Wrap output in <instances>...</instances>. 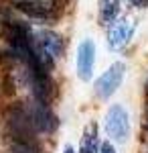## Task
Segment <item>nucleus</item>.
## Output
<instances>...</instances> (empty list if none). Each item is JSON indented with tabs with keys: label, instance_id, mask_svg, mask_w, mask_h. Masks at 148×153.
Returning a JSON list of instances; mask_svg holds the SVG:
<instances>
[{
	"label": "nucleus",
	"instance_id": "f257e3e1",
	"mask_svg": "<svg viewBox=\"0 0 148 153\" xmlns=\"http://www.w3.org/2000/svg\"><path fill=\"white\" fill-rule=\"evenodd\" d=\"M6 131L12 141H37V129L33 125L26 104L18 102L10 106L6 114Z\"/></svg>",
	"mask_w": 148,
	"mask_h": 153
},
{
	"label": "nucleus",
	"instance_id": "f03ea898",
	"mask_svg": "<svg viewBox=\"0 0 148 153\" xmlns=\"http://www.w3.org/2000/svg\"><path fill=\"white\" fill-rule=\"evenodd\" d=\"M106 131L116 143H126L130 137V117L120 104L110 106L106 114Z\"/></svg>",
	"mask_w": 148,
	"mask_h": 153
},
{
	"label": "nucleus",
	"instance_id": "7ed1b4c3",
	"mask_svg": "<svg viewBox=\"0 0 148 153\" xmlns=\"http://www.w3.org/2000/svg\"><path fill=\"white\" fill-rule=\"evenodd\" d=\"M124 74H126V65L122 61L112 63L110 70L103 71L102 76L97 78V82H95V94L100 96V98H110L120 88V84L124 80Z\"/></svg>",
	"mask_w": 148,
	"mask_h": 153
},
{
	"label": "nucleus",
	"instance_id": "20e7f679",
	"mask_svg": "<svg viewBox=\"0 0 148 153\" xmlns=\"http://www.w3.org/2000/svg\"><path fill=\"white\" fill-rule=\"evenodd\" d=\"M26 108H29V114L33 118V125L37 129V133H53L57 129L59 120L53 114V110L49 108V104L33 100V104H26Z\"/></svg>",
	"mask_w": 148,
	"mask_h": 153
},
{
	"label": "nucleus",
	"instance_id": "39448f33",
	"mask_svg": "<svg viewBox=\"0 0 148 153\" xmlns=\"http://www.w3.org/2000/svg\"><path fill=\"white\" fill-rule=\"evenodd\" d=\"M93 63H95V45L89 39H85L77 47V76H79L81 82H89L91 80Z\"/></svg>",
	"mask_w": 148,
	"mask_h": 153
},
{
	"label": "nucleus",
	"instance_id": "423d86ee",
	"mask_svg": "<svg viewBox=\"0 0 148 153\" xmlns=\"http://www.w3.org/2000/svg\"><path fill=\"white\" fill-rule=\"evenodd\" d=\"M132 31H134V25L130 21H116L114 25L108 27V45L110 49H122L132 39Z\"/></svg>",
	"mask_w": 148,
	"mask_h": 153
},
{
	"label": "nucleus",
	"instance_id": "0eeeda50",
	"mask_svg": "<svg viewBox=\"0 0 148 153\" xmlns=\"http://www.w3.org/2000/svg\"><path fill=\"white\" fill-rule=\"evenodd\" d=\"M118 14H120V0H102L100 2V23L103 27L114 25Z\"/></svg>",
	"mask_w": 148,
	"mask_h": 153
},
{
	"label": "nucleus",
	"instance_id": "6e6552de",
	"mask_svg": "<svg viewBox=\"0 0 148 153\" xmlns=\"http://www.w3.org/2000/svg\"><path fill=\"white\" fill-rule=\"evenodd\" d=\"M10 151L12 153H39V143L37 141H12Z\"/></svg>",
	"mask_w": 148,
	"mask_h": 153
},
{
	"label": "nucleus",
	"instance_id": "1a4fd4ad",
	"mask_svg": "<svg viewBox=\"0 0 148 153\" xmlns=\"http://www.w3.org/2000/svg\"><path fill=\"white\" fill-rule=\"evenodd\" d=\"M100 153H116V149H114V145H112V143H102Z\"/></svg>",
	"mask_w": 148,
	"mask_h": 153
},
{
	"label": "nucleus",
	"instance_id": "9d476101",
	"mask_svg": "<svg viewBox=\"0 0 148 153\" xmlns=\"http://www.w3.org/2000/svg\"><path fill=\"white\" fill-rule=\"evenodd\" d=\"M128 2H132L134 6H144V4H148V0H128Z\"/></svg>",
	"mask_w": 148,
	"mask_h": 153
},
{
	"label": "nucleus",
	"instance_id": "9b49d317",
	"mask_svg": "<svg viewBox=\"0 0 148 153\" xmlns=\"http://www.w3.org/2000/svg\"><path fill=\"white\" fill-rule=\"evenodd\" d=\"M63 153H75V149H73L71 145H65V149H63Z\"/></svg>",
	"mask_w": 148,
	"mask_h": 153
},
{
	"label": "nucleus",
	"instance_id": "f8f14e48",
	"mask_svg": "<svg viewBox=\"0 0 148 153\" xmlns=\"http://www.w3.org/2000/svg\"><path fill=\"white\" fill-rule=\"evenodd\" d=\"M144 88H146V96H148V80H146V86H144Z\"/></svg>",
	"mask_w": 148,
	"mask_h": 153
}]
</instances>
